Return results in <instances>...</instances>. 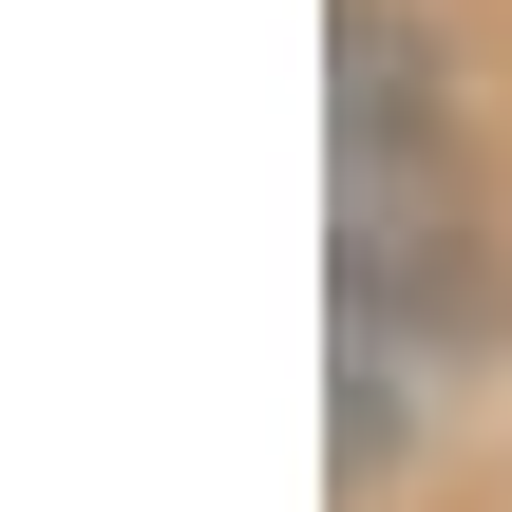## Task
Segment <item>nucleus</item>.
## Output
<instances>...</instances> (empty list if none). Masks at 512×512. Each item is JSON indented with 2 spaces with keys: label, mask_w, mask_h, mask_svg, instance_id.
<instances>
[{
  "label": "nucleus",
  "mask_w": 512,
  "mask_h": 512,
  "mask_svg": "<svg viewBox=\"0 0 512 512\" xmlns=\"http://www.w3.org/2000/svg\"><path fill=\"white\" fill-rule=\"evenodd\" d=\"M323 171H342V228H323V285H342V475H380L418 437V399L456 380V323L494 304V209H475V152H456V57L399 19V0H342L323 19Z\"/></svg>",
  "instance_id": "1"
}]
</instances>
